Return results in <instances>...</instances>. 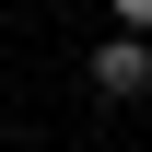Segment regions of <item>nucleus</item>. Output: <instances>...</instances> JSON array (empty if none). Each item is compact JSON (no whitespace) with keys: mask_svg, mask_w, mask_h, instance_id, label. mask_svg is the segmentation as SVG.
<instances>
[{"mask_svg":"<svg viewBox=\"0 0 152 152\" xmlns=\"http://www.w3.org/2000/svg\"><path fill=\"white\" fill-rule=\"evenodd\" d=\"M94 94H105V105L152 94V47H140V35H105V47H94Z\"/></svg>","mask_w":152,"mask_h":152,"instance_id":"1","label":"nucleus"},{"mask_svg":"<svg viewBox=\"0 0 152 152\" xmlns=\"http://www.w3.org/2000/svg\"><path fill=\"white\" fill-rule=\"evenodd\" d=\"M117 23H129V35H152V0H117Z\"/></svg>","mask_w":152,"mask_h":152,"instance_id":"2","label":"nucleus"}]
</instances>
